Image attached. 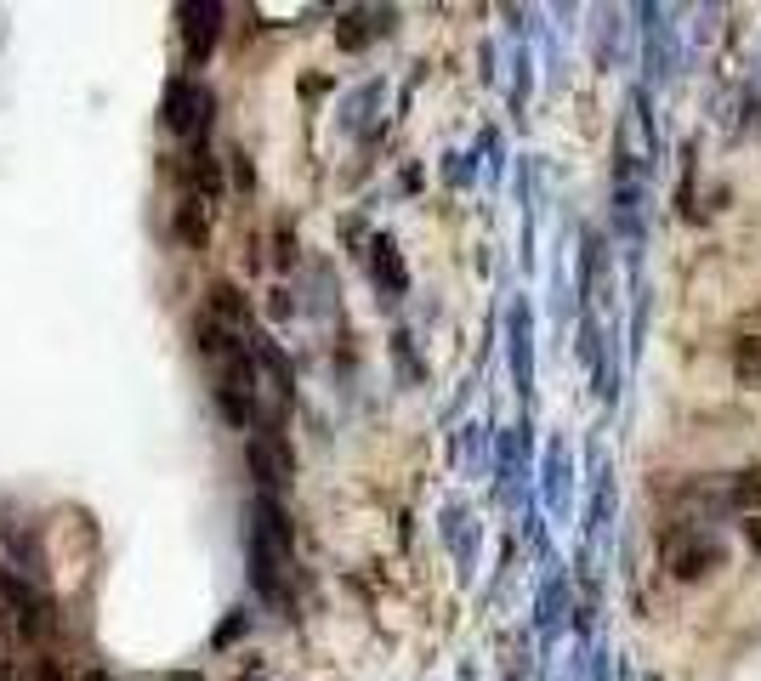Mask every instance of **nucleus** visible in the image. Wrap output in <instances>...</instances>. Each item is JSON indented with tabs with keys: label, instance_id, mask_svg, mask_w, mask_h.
<instances>
[{
	"label": "nucleus",
	"instance_id": "1",
	"mask_svg": "<svg viewBox=\"0 0 761 681\" xmlns=\"http://www.w3.org/2000/svg\"><path fill=\"white\" fill-rule=\"evenodd\" d=\"M250 562H256V591L262 596H279V579L290 568V534L279 523V506L262 500L256 506V540H250Z\"/></svg>",
	"mask_w": 761,
	"mask_h": 681
},
{
	"label": "nucleus",
	"instance_id": "2",
	"mask_svg": "<svg viewBox=\"0 0 761 681\" xmlns=\"http://www.w3.org/2000/svg\"><path fill=\"white\" fill-rule=\"evenodd\" d=\"M165 120H171V131H205V120H211V91H199L194 80H177L171 97H165Z\"/></svg>",
	"mask_w": 761,
	"mask_h": 681
},
{
	"label": "nucleus",
	"instance_id": "3",
	"mask_svg": "<svg viewBox=\"0 0 761 681\" xmlns=\"http://www.w3.org/2000/svg\"><path fill=\"white\" fill-rule=\"evenodd\" d=\"M710 568H722V545L693 540V545L676 551V579H699V574H710Z\"/></svg>",
	"mask_w": 761,
	"mask_h": 681
},
{
	"label": "nucleus",
	"instance_id": "4",
	"mask_svg": "<svg viewBox=\"0 0 761 681\" xmlns=\"http://www.w3.org/2000/svg\"><path fill=\"white\" fill-rule=\"evenodd\" d=\"M739 511H750V506H761V466H750V472H739L733 477V494H727Z\"/></svg>",
	"mask_w": 761,
	"mask_h": 681
},
{
	"label": "nucleus",
	"instance_id": "5",
	"mask_svg": "<svg viewBox=\"0 0 761 681\" xmlns=\"http://www.w3.org/2000/svg\"><path fill=\"white\" fill-rule=\"evenodd\" d=\"M733 369H739V381H761V341H744Z\"/></svg>",
	"mask_w": 761,
	"mask_h": 681
}]
</instances>
